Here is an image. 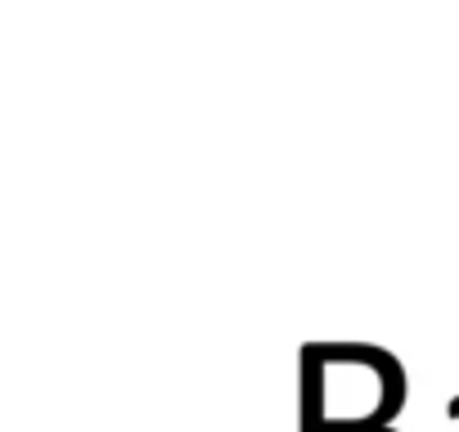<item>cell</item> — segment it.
<instances>
[{
	"label": "cell",
	"mask_w": 459,
	"mask_h": 432,
	"mask_svg": "<svg viewBox=\"0 0 459 432\" xmlns=\"http://www.w3.org/2000/svg\"><path fill=\"white\" fill-rule=\"evenodd\" d=\"M446 414H450V419H459V396H455V401L446 405Z\"/></svg>",
	"instance_id": "6da1fadb"
}]
</instances>
